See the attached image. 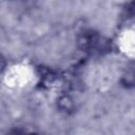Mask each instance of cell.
<instances>
[{
    "instance_id": "6da1fadb",
    "label": "cell",
    "mask_w": 135,
    "mask_h": 135,
    "mask_svg": "<svg viewBox=\"0 0 135 135\" xmlns=\"http://www.w3.org/2000/svg\"><path fill=\"white\" fill-rule=\"evenodd\" d=\"M99 42V37L92 31H85L83 34L80 35L78 39L79 46L84 51H92L94 50Z\"/></svg>"
},
{
    "instance_id": "7a4b0ae2",
    "label": "cell",
    "mask_w": 135,
    "mask_h": 135,
    "mask_svg": "<svg viewBox=\"0 0 135 135\" xmlns=\"http://www.w3.org/2000/svg\"><path fill=\"white\" fill-rule=\"evenodd\" d=\"M121 82L126 86H134L135 85V65L129 66L124 74L122 75Z\"/></svg>"
},
{
    "instance_id": "3957f363",
    "label": "cell",
    "mask_w": 135,
    "mask_h": 135,
    "mask_svg": "<svg viewBox=\"0 0 135 135\" xmlns=\"http://www.w3.org/2000/svg\"><path fill=\"white\" fill-rule=\"evenodd\" d=\"M134 2H135V0H134Z\"/></svg>"
}]
</instances>
